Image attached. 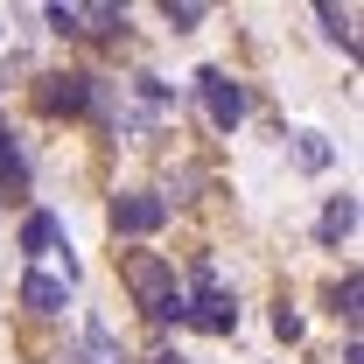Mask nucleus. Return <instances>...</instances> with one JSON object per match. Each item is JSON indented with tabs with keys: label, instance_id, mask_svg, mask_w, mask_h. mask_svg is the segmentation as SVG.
<instances>
[{
	"label": "nucleus",
	"instance_id": "17",
	"mask_svg": "<svg viewBox=\"0 0 364 364\" xmlns=\"http://www.w3.org/2000/svg\"><path fill=\"white\" fill-rule=\"evenodd\" d=\"M273 336H280V343H294V336H301V316H294V309H287V301H280V309H273Z\"/></svg>",
	"mask_w": 364,
	"mask_h": 364
},
{
	"label": "nucleus",
	"instance_id": "12",
	"mask_svg": "<svg viewBox=\"0 0 364 364\" xmlns=\"http://www.w3.org/2000/svg\"><path fill=\"white\" fill-rule=\"evenodd\" d=\"M294 161H301L309 176H316V168H329V140H322V134H294Z\"/></svg>",
	"mask_w": 364,
	"mask_h": 364
},
{
	"label": "nucleus",
	"instance_id": "1",
	"mask_svg": "<svg viewBox=\"0 0 364 364\" xmlns=\"http://www.w3.org/2000/svg\"><path fill=\"white\" fill-rule=\"evenodd\" d=\"M119 280H127V294H134V301H140L154 322H182L176 267H168L161 252H127V259H119Z\"/></svg>",
	"mask_w": 364,
	"mask_h": 364
},
{
	"label": "nucleus",
	"instance_id": "5",
	"mask_svg": "<svg viewBox=\"0 0 364 364\" xmlns=\"http://www.w3.org/2000/svg\"><path fill=\"white\" fill-rule=\"evenodd\" d=\"M91 98H98V85L77 77V70H70V77H43V91H36V105H43V112H85Z\"/></svg>",
	"mask_w": 364,
	"mask_h": 364
},
{
	"label": "nucleus",
	"instance_id": "6",
	"mask_svg": "<svg viewBox=\"0 0 364 364\" xmlns=\"http://www.w3.org/2000/svg\"><path fill=\"white\" fill-rule=\"evenodd\" d=\"M322 245H343V238H350V231H358V196H329V203H322Z\"/></svg>",
	"mask_w": 364,
	"mask_h": 364
},
{
	"label": "nucleus",
	"instance_id": "2",
	"mask_svg": "<svg viewBox=\"0 0 364 364\" xmlns=\"http://www.w3.org/2000/svg\"><path fill=\"white\" fill-rule=\"evenodd\" d=\"M182 322H196V329H210V336H231V329H238V301L218 287L210 259L196 267V301H182Z\"/></svg>",
	"mask_w": 364,
	"mask_h": 364
},
{
	"label": "nucleus",
	"instance_id": "3",
	"mask_svg": "<svg viewBox=\"0 0 364 364\" xmlns=\"http://www.w3.org/2000/svg\"><path fill=\"white\" fill-rule=\"evenodd\" d=\"M196 98H203V112H210V127H218V134H231V127L245 119V85H238L231 70H218V63H210V70H196Z\"/></svg>",
	"mask_w": 364,
	"mask_h": 364
},
{
	"label": "nucleus",
	"instance_id": "15",
	"mask_svg": "<svg viewBox=\"0 0 364 364\" xmlns=\"http://www.w3.org/2000/svg\"><path fill=\"white\" fill-rule=\"evenodd\" d=\"M358 301H364V280H358V273H343V287H336V316L358 322Z\"/></svg>",
	"mask_w": 364,
	"mask_h": 364
},
{
	"label": "nucleus",
	"instance_id": "4",
	"mask_svg": "<svg viewBox=\"0 0 364 364\" xmlns=\"http://www.w3.org/2000/svg\"><path fill=\"white\" fill-rule=\"evenodd\" d=\"M161 218H168V203L147 196V189H127V196L112 203V231H119V238H147V231H161Z\"/></svg>",
	"mask_w": 364,
	"mask_h": 364
},
{
	"label": "nucleus",
	"instance_id": "18",
	"mask_svg": "<svg viewBox=\"0 0 364 364\" xmlns=\"http://www.w3.org/2000/svg\"><path fill=\"white\" fill-rule=\"evenodd\" d=\"M154 364H182V358H154Z\"/></svg>",
	"mask_w": 364,
	"mask_h": 364
},
{
	"label": "nucleus",
	"instance_id": "7",
	"mask_svg": "<svg viewBox=\"0 0 364 364\" xmlns=\"http://www.w3.org/2000/svg\"><path fill=\"white\" fill-rule=\"evenodd\" d=\"M21 309L56 316V309H63V280H56V273H28V280H21Z\"/></svg>",
	"mask_w": 364,
	"mask_h": 364
},
{
	"label": "nucleus",
	"instance_id": "14",
	"mask_svg": "<svg viewBox=\"0 0 364 364\" xmlns=\"http://www.w3.org/2000/svg\"><path fill=\"white\" fill-rule=\"evenodd\" d=\"M161 14H168L176 28H196V21H203L210 7H203V0H161Z\"/></svg>",
	"mask_w": 364,
	"mask_h": 364
},
{
	"label": "nucleus",
	"instance_id": "8",
	"mask_svg": "<svg viewBox=\"0 0 364 364\" xmlns=\"http://www.w3.org/2000/svg\"><path fill=\"white\" fill-rule=\"evenodd\" d=\"M316 14H322V28H329L336 43L350 49V56H358V7H336V0H322Z\"/></svg>",
	"mask_w": 364,
	"mask_h": 364
},
{
	"label": "nucleus",
	"instance_id": "10",
	"mask_svg": "<svg viewBox=\"0 0 364 364\" xmlns=\"http://www.w3.org/2000/svg\"><path fill=\"white\" fill-rule=\"evenodd\" d=\"M85 364H127V350L112 343V329H105V322H91V329H85Z\"/></svg>",
	"mask_w": 364,
	"mask_h": 364
},
{
	"label": "nucleus",
	"instance_id": "11",
	"mask_svg": "<svg viewBox=\"0 0 364 364\" xmlns=\"http://www.w3.org/2000/svg\"><path fill=\"white\" fill-rule=\"evenodd\" d=\"M56 238H63V231H56V218H49V210H28V225H21V245H28V252H49Z\"/></svg>",
	"mask_w": 364,
	"mask_h": 364
},
{
	"label": "nucleus",
	"instance_id": "13",
	"mask_svg": "<svg viewBox=\"0 0 364 364\" xmlns=\"http://www.w3.org/2000/svg\"><path fill=\"white\" fill-rule=\"evenodd\" d=\"M85 36H119V28H127V7H85Z\"/></svg>",
	"mask_w": 364,
	"mask_h": 364
},
{
	"label": "nucleus",
	"instance_id": "16",
	"mask_svg": "<svg viewBox=\"0 0 364 364\" xmlns=\"http://www.w3.org/2000/svg\"><path fill=\"white\" fill-rule=\"evenodd\" d=\"M49 28H56V36H85V7H63V0H56V7H49Z\"/></svg>",
	"mask_w": 364,
	"mask_h": 364
},
{
	"label": "nucleus",
	"instance_id": "9",
	"mask_svg": "<svg viewBox=\"0 0 364 364\" xmlns=\"http://www.w3.org/2000/svg\"><path fill=\"white\" fill-rule=\"evenodd\" d=\"M28 182V161H21V140L0 127V189H21Z\"/></svg>",
	"mask_w": 364,
	"mask_h": 364
}]
</instances>
